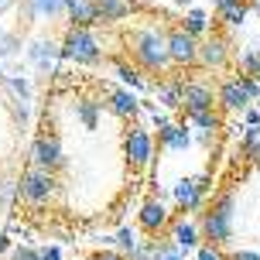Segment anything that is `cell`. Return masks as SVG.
I'll return each instance as SVG.
<instances>
[{"mask_svg":"<svg viewBox=\"0 0 260 260\" xmlns=\"http://www.w3.org/2000/svg\"><path fill=\"white\" fill-rule=\"evenodd\" d=\"M127 48L130 58L141 72H168L171 58H168V35L161 27H134L127 35Z\"/></svg>","mask_w":260,"mask_h":260,"instance_id":"obj_1","label":"cell"},{"mask_svg":"<svg viewBox=\"0 0 260 260\" xmlns=\"http://www.w3.org/2000/svg\"><path fill=\"white\" fill-rule=\"evenodd\" d=\"M233 206H236V195L222 192L219 199L202 212L199 230H202V240H206V243H216V247H226V243H230V236H233Z\"/></svg>","mask_w":260,"mask_h":260,"instance_id":"obj_2","label":"cell"},{"mask_svg":"<svg viewBox=\"0 0 260 260\" xmlns=\"http://www.w3.org/2000/svg\"><path fill=\"white\" fill-rule=\"evenodd\" d=\"M58 58L76 65H96L103 58V48H100V41L89 27H69L65 38L58 41Z\"/></svg>","mask_w":260,"mask_h":260,"instance_id":"obj_3","label":"cell"},{"mask_svg":"<svg viewBox=\"0 0 260 260\" xmlns=\"http://www.w3.org/2000/svg\"><path fill=\"white\" fill-rule=\"evenodd\" d=\"M17 195L24 199L27 206H48L55 195H58V178H55V171L48 168H31L21 175V182H17Z\"/></svg>","mask_w":260,"mask_h":260,"instance_id":"obj_4","label":"cell"},{"mask_svg":"<svg viewBox=\"0 0 260 260\" xmlns=\"http://www.w3.org/2000/svg\"><path fill=\"white\" fill-rule=\"evenodd\" d=\"M154 151H157V144H154V134L147 127H134L123 134V157H127V168L130 171H144L151 161H154Z\"/></svg>","mask_w":260,"mask_h":260,"instance_id":"obj_5","label":"cell"},{"mask_svg":"<svg viewBox=\"0 0 260 260\" xmlns=\"http://www.w3.org/2000/svg\"><path fill=\"white\" fill-rule=\"evenodd\" d=\"M212 188V175H195V178H182V182L175 185V206L182 209V212H199V209L206 206V195Z\"/></svg>","mask_w":260,"mask_h":260,"instance_id":"obj_6","label":"cell"},{"mask_svg":"<svg viewBox=\"0 0 260 260\" xmlns=\"http://www.w3.org/2000/svg\"><path fill=\"white\" fill-rule=\"evenodd\" d=\"M168 58L171 69H195L199 65V38L188 35L182 24L168 31Z\"/></svg>","mask_w":260,"mask_h":260,"instance_id":"obj_7","label":"cell"},{"mask_svg":"<svg viewBox=\"0 0 260 260\" xmlns=\"http://www.w3.org/2000/svg\"><path fill=\"white\" fill-rule=\"evenodd\" d=\"M31 165L35 168H48V171H58L65 165V151H62V141L55 134H38L35 144H31Z\"/></svg>","mask_w":260,"mask_h":260,"instance_id":"obj_8","label":"cell"},{"mask_svg":"<svg viewBox=\"0 0 260 260\" xmlns=\"http://www.w3.org/2000/svg\"><path fill=\"white\" fill-rule=\"evenodd\" d=\"M69 14V0H21L17 4V21L35 24V21H58Z\"/></svg>","mask_w":260,"mask_h":260,"instance_id":"obj_9","label":"cell"},{"mask_svg":"<svg viewBox=\"0 0 260 260\" xmlns=\"http://www.w3.org/2000/svg\"><path fill=\"white\" fill-rule=\"evenodd\" d=\"M230 58H233V52H230V41L222 38V35L209 31L206 38L199 41V65H202V69L219 72V69H226V65H230Z\"/></svg>","mask_w":260,"mask_h":260,"instance_id":"obj_10","label":"cell"},{"mask_svg":"<svg viewBox=\"0 0 260 260\" xmlns=\"http://www.w3.org/2000/svg\"><path fill=\"white\" fill-rule=\"evenodd\" d=\"M137 226H141L147 236H157V233H165L171 226V212H168V206L161 202V199H144L141 202V212H137Z\"/></svg>","mask_w":260,"mask_h":260,"instance_id":"obj_11","label":"cell"},{"mask_svg":"<svg viewBox=\"0 0 260 260\" xmlns=\"http://www.w3.org/2000/svg\"><path fill=\"white\" fill-rule=\"evenodd\" d=\"M212 106H216V92H212V86L199 82V79H185V86H182V110H185V117L202 113V110H212Z\"/></svg>","mask_w":260,"mask_h":260,"instance_id":"obj_12","label":"cell"},{"mask_svg":"<svg viewBox=\"0 0 260 260\" xmlns=\"http://www.w3.org/2000/svg\"><path fill=\"white\" fill-rule=\"evenodd\" d=\"M216 106L226 110V113H243L247 106H253V100L247 96V89L240 86V79L230 76L219 82V89H216Z\"/></svg>","mask_w":260,"mask_h":260,"instance_id":"obj_13","label":"cell"},{"mask_svg":"<svg viewBox=\"0 0 260 260\" xmlns=\"http://www.w3.org/2000/svg\"><path fill=\"white\" fill-rule=\"evenodd\" d=\"M182 86H185L182 76H161L157 82H151V92L165 110H182Z\"/></svg>","mask_w":260,"mask_h":260,"instance_id":"obj_14","label":"cell"},{"mask_svg":"<svg viewBox=\"0 0 260 260\" xmlns=\"http://www.w3.org/2000/svg\"><path fill=\"white\" fill-rule=\"evenodd\" d=\"M141 100H137V92L134 89H110V96H106V110L113 113V117L120 120H134L137 113H141Z\"/></svg>","mask_w":260,"mask_h":260,"instance_id":"obj_15","label":"cell"},{"mask_svg":"<svg viewBox=\"0 0 260 260\" xmlns=\"http://www.w3.org/2000/svg\"><path fill=\"white\" fill-rule=\"evenodd\" d=\"M168 240L175 243V247L182 250V253H188V250H199V240H202V230L195 226V222H188L182 216V219H171V226H168Z\"/></svg>","mask_w":260,"mask_h":260,"instance_id":"obj_16","label":"cell"},{"mask_svg":"<svg viewBox=\"0 0 260 260\" xmlns=\"http://www.w3.org/2000/svg\"><path fill=\"white\" fill-rule=\"evenodd\" d=\"M27 58H31V65L38 72H52L55 62H58V45L52 38H35L27 45Z\"/></svg>","mask_w":260,"mask_h":260,"instance_id":"obj_17","label":"cell"},{"mask_svg":"<svg viewBox=\"0 0 260 260\" xmlns=\"http://www.w3.org/2000/svg\"><path fill=\"white\" fill-rule=\"evenodd\" d=\"M157 144H161L165 151H188V147H192V127L171 120L165 130H157Z\"/></svg>","mask_w":260,"mask_h":260,"instance_id":"obj_18","label":"cell"},{"mask_svg":"<svg viewBox=\"0 0 260 260\" xmlns=\"http://www.w3.org/2000/svg\"><path fill=\"white\" fill-rule=\"evenodd\" d=\"M250 17L247 0H216V21H222L226 27H240Z\"/></svg>","mask_w":260,"mask_h":260,"instance_id":"obj_19","label":"cell"},{"mask_svg":"<svg viewBox=\"0 0 260 260\" xmlns=\"http://www.w3.org/2000/svg\"><path fill=\"white\" fill-rule=\"evenodd\" d=\"M96 14H100V24L127 21L134 14V0H96Z\"/></svg>","mask_w":260,"mask_h":260,"instance_id":"obj_20","label":"cell"},{"mask_svg":"<svg viewBox=\"0 0 260 260\" xmlns=\"http://www.w3.org/2000/svg\"><path fill=\"white\" fill-rule=\"evenodd\" d=\"M100 24L96 0H69V27H92Z\"/></svg>","mask_w":260,"mask_h":260,"instance_id":"obj_21","label":"cell"},{"mask_svg":"<svg viewBox=\"0 0 260 260\" xmlns=\"http://www.w3.org/2000/svg\"><path fill=\"white\" fill-rule=\"evenodd\" d=\"M182 27L188 31V35H195V38L202 41L209 31H212V21H209V14L202 11V7H192V11L182 17Z\"/></svg>","mask_w":260,"mask_h":260,"instance_id":"obj_22","label":"cell"},{"mask_svg":"<svg viewBox=\"0 0 260 260\" xmlns=\"http://www.w3.org/2000/svg\"><path fill=\"white\" fill-rule=\"evenodd\" d=\"M117 79L123 82V89H151V82L144 79V72L130 62H117Z\"/></svg>","mask_w":260,"mask_h":260,"instance_id":"obj_23","label":"cell"},{"mask_svg":"<svg viewBox=\"0 0 260 260\" xmlns=\"http://www.w3.org/2000/svg\"><path fill=\"white\" fill-rule=\"evenodd\" d=\"M188 127H192V130H212V134H219L222 120H219V113H216V106H212V110L192 113V117H188Z\"/></svg>","mask_w":260,"mask_h":260,"instance_id":"obj_24","label":"cell"},{"mask_svg":"<svg viewBox=\"0 0 260 260\" xmlns=\"http://www.w3.org/2000/svg\"><path fill=\"white\" fill-rule=\"evenodd\" d=\"M236 72H240V76H253L260 82V48H250V52L240 55V58H236Z\"/></svg>","mask_w":260,"mask_h":260,"instance_id":"obj_25","label":"cell"},{"mask_svg":"<svg viewBox=\"0 0 260 260\" xmlns=\"http://www.w3.org/2000/svg\"><path fill=\"white\" fill-rule=\"evenodd\" d=\"M76 113H79V120H82V127H86V130H96V123H100V103H92V100H79Z\"/></svg>","mask_w":260,"mask_h":260,"instance_id":"obj_26","label":"cell"},{"mask_svg":"<svg viewBox=\"0 0 260 260\" xmlns=\"http://www.w3.org/2000/svg\"><path fill=\"white\" fill-rule=\"evenodd\" d=\"M243 154L250 161H260V127H247V134H243Z\"/></svg>","mask_w":260,"mask_h":260,"instance_id":"obj_27","label":"cell"},{"mask_svg":"<svg viewBox=\"0 0 260 260\" xmlns=\"http://www.w3.org/2000/svg\"><path fill=\"white\" fill-rule=\"evenodd\" d=\"M137 243H141V240H137V230H130V226H120L117 230V250L123 253V257H127Z\"/></svg>","mask_w":260,"mask_h":260,"instance_id":"obj_28","label":"cell"},{"mask_svg":"<svg viewBox=\"0 0 260 260\" xmlns=\"http://www.w3.org/2000/svg\"><path fill=\"white\" fill-rule=\"evenodd\" d=\"M7 86H11V92L21 100V103H27V96H31V86H27L24 76H7Z\"/></svg>","mask_w":260,"mask_h":260,"instance_id":"obj_29","label":"cell"},{"mask_svg":"<svg viewBox=\"0 0 260 260\" xmlns=\"http://www.w3.org/2000/svg\"><path fill=\"white\" fill-rule=\"evenodd\" d=\"M127 260H157L154 257V240H141V243L127 253Z\"/></svg>","mask_w":260,"mask_h":260,"instance_id":"obj_30","label":"cell"},{"mask_svg":"<svg viewBox=\"0 0 260 260\" xmlns=\"http://www.w3.org/2000/svg\"><path fill=\"white\" fill-rule=\"evenodd\" d=\"M21 48V38L14 35V31H0V58H7Z\"/></svg>","mask_w":260,"mask_h":260,"instance_id":"obj_31","label":"cell"},{"mask_svg":"<svg viewBox=\"0 0 260 260\" xmlns=\"http://www.w3.org/2000/svg\"><path fill=\"white\" fill-rule=\"evenodd\" d=\"M195 260H226V253H222V247H216V243H199Z\"/></svg>","mask_w":260,"mask_h":260,"instance_id":"obj_32","label":"cell"},{"mask_svg":"<svg viewBox=\"0 0 260 260\" xmlns=\"http://www.w3.org/2000/svg\"><path fill=\"white\" fill-rule=\"evenodd\" d=\"M236 79H240V86L247 89V96L253 100V103H257V100H260V82H257L253 76H240V72H236Z\"/></svg>","mask_w":260,"mask_h":260,"instance_id":"obj_33","label":"cell"},{"mask_svg":"<svg viewBox=\"0 0 260 260\" xmlns=\"http://www.w3.org/2000/svg\"><path fill=\"white\" fill-rule=\"evenodd\" d=\"M11 260H41V250H35V247H14Z\"/></svg>","mask_w":260,"mask_h":260,"instance_id":"obj_34","label":"cell"},{"mask_svg":"<svg viewBox=\"0 0 260 260\" xmlns=\"http://www.w3.org/2000/svg\"><path fill=\"white\" fill-rule=\"evenodd\" d=\"M226 260H260V250H233L226 253Z\"/></svg>","mask_w":260,"mask_h":260,"instance_id":"obj_35","label":"cell"},{"mask_svg":"<svg viewBox=\"0 0 260 260\" xmlns=\"http://www.w3.org/2000/svg\"><path fill=\"white\" fill-rule=\"evenodd\" d=\"M243 120H247V127H260V110L257 106H247L243 110Z\"/></svg>","mask_w":260,"mask_h":260,"instance_id":"obj_36","label":"cell"},{"mask_svg":"<svg viewBox=\"0 0 260 260\" xmlns=\"http://www.w3.org/2000/svg\"><path fill=\"white\" fill-rule=\"evenodd\" d=\"M195 137H199V144H202V147H212L219 134H212V130H195Z\"/></svg>","mask_w":260,"mask_h":260,"instance_id":"obj_37","label":"cell"},{"mask_svg":"<svg viewBox=\"0 0 260 260\" xmlns=\"http://www.w3.org/2000/svg\"><path fill=\"white\" fill-rule=\"evenodd\" d=\"M89 260H127L120 250H100V253H92Z\"/></svg>","mask_w":260,"mask_h":260,"instance_id":"obj_38","label":"cell"},{"mask_svg":"<svg viewBox=\"0 0 260 260\" xmlns=\"http://www.w3.org/2000/svg\"><path fill=\"white\" fill-rule=\"evenodd\" d=\"M14 192H17V185L4 182V185H0V202H11V199H14Z\"/></svg>","mask_w":260,"mask_h":260,"instance_id":"obj_39","label":"cell"},{"mask_svg":"<svg viewBox=\"0 0 260 260\" xmlns=\"http://www.w3.org/2000/svg\"><path fill=\"white\" fill-rule=\"evenodd\" d=\"M41 260H62V250L58 247H41Z\"/></svg>","mask_w":260,"mask_h":260,"instance_id":"obj_40","label":"cell"},{"mask_svg":"<svg viewBox=\"0 0 260 260\" xmlns=\"http://www.w3.org/2000/svg\"><path fill=\"white\" fill-rule=\"evenodd\" d=\"M157 260H182V250H175V253H165V257H157Z\"/></svg>","mask_w":260,"mask_h":260,"instance_id":"obj_41","label":"cell"},{"mask_svg":"<svg viewBox=\"0 0 260 260\" xmlns=\"http://www.w3.org/2000/svg\"><path fill=\"white\" fill-rule=\"evenodd\" d=\"M250 4V14H260V0H247Z\"/></svg>","mask_w":260,"mask_h":260,"instance_id":"obj_42","label":"cell"},{"mask_svg":"<svg viewBox=\"0 0 260 260\" xmlns=\"http://www.w3.org/2000/svg\"><path fill=\"white\" fill-rule=\"evenodd\" d=\"M0 82H7V76H4V69H0Z\"/></svg>","mask_w":260,"mask_h":260,"instance_id":"obj_43","label":"cell"},{"mask_svg":"<svg viewBox=\"0 0 260 260\" xmlns=\"http://www.w3.org/2000/svg\"><path fill=\"white\" fill-rule=\"evenodd\" d=\"M253 106H257V110H260V100H257V103H253Z\"/></svg>","mask_w":260,"mask_h":260,"instance_id":"obj_44","label":"cell"}]
</instances>
